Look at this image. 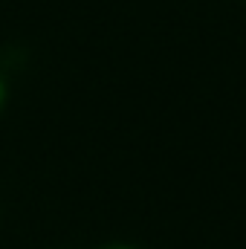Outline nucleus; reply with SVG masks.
Instances as JSON below:
<instances>
[{"label": "nucleus", "instance_id": "nucleus-2", "mask_svg": "<svg viewBox=\"0 0 246 249\" xmlns=\"http://www.w3.org/2000/svg\"><path fill=\"white\" fill-rule=\"evenodd\" d=\"M107 249H130V247H107Z\"/></svg>", "mask_w": 246, "mask_h": 249}, {"label": "nucleus", "instance_id": "nucleus-1", "mask_svg": "<svg viewBox=\"0 0 246 249\" xmlns=\"http://www.w3.org/2000/svg\"><path fill=\"white\" fill-rule=\"evenodd\" d=\"M3 102H6V84H3V75H0V107H3Z\"/></svg>", "mask_w": 246, "mask_h": 249}]
</instances>
